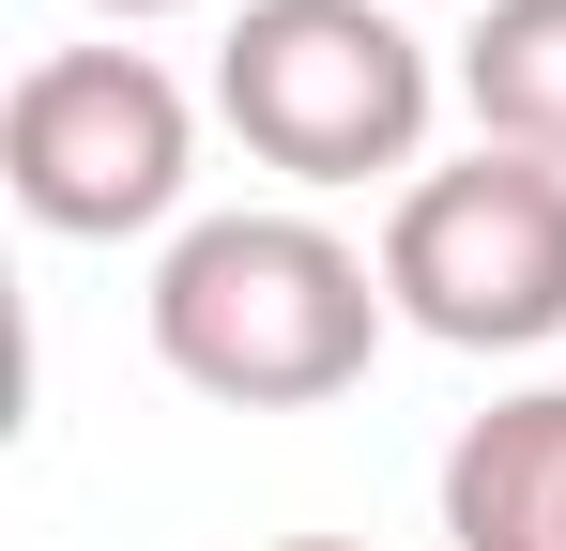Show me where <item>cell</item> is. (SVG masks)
<instances>
[{
  "label": "cell",
  "instance_id": "cell-1",
  "mask_svg": "<svg viewBox=\"0 0 566 551\" xmlns=\"http://www.w3.org/2000/svg\"><path fill=\"white\" fill-rule=\"evenodd\" d=\"M382 261L337 246L322 215H199L154 261V367L230 398V414H306L353 398L382 353Z\"/></svg>",
  "mask_w": 566,
  "mask_h": 551
},
{
  "label": "cell",
  "instance_id": "cell-2",
  "mask_svg": "<svg viewBox=\"0 0 566 551\" xmlns=\"http://www.w3.org/2000/svg\"><path fill=\"white\" fill-rule=\"evenodd\" d=\"M214 107L276 184H382L429 154L444 62L382 0H245L214 46Z\"/></svg>",
  "mask_w": 566,
  "mask_h": 551
},
{
  "label": "cell",
  "instance_id": "cell-3",
  "mask_svg": "<svg viewBox=\"0 0 566 551\" xmlns=\"http://www.w3.org/2000/svg\"><path fill=\"white\" fill-rule=\"evenodd\" d=\"M382 306L444 353H552L566 337V169L490 154L413 169L382 215Z\"/></svg>",
  "mask_w": 566,
  "mask_h": 551
},
{
  "label": "cell",
  "instance_id": "cell-4",
  "mask_svg": "<svg viewBox=\"0 0 566 551\" xmlns=\"http://www.w3.org/2000/svg\"><path fill=\"white\" fill-rule=\"evenodd\" d=\"M199 169V107L154 46H46L15 107H0V184L31 230L62 246H123V230H169Z\"/></svg>",
  "mask_w": 566,
  "mask_h": 551
},
{
  "label": "cell",
  "instance_id": "cell-5",
  "mask_svg": "<svg viewBox=\"0 0 566 551\" xmlns=\"http://www.w3.org/2000/svg\"><path fill=\"white\" fill-rule=\"evenodd\" d=\"M444 537L460 551H566V383L490 398L444 445Z\"/></svg>",
  "mask_w": 566,
  "mask_h": 551
},
{
  "label": "cell",
  "instance_id": "cell-6",
  "mask_svg": "<svg viewBox=\"0 0 566 551\" xmlns=\"http://www.w3.org/2000/svg\"><path fill=\"white\" fill-rule=\"evenodd\" d=\"M460 107L490 154H536L566 169V0H490L460 31Z\"/></svg>",
  "mask_w": 566,
  "mask_h": 551
},
{
  "label": "cell",
  "instance_id": "cell-7",
  "mask_svg": "<svg viewBox=\"0 0 566 551\" xmlns=\"http://www.w3.org/2000/svg\"><path fill=\"white\" fill-rule=\"evenodd\" d=\"M93 15H123V31H154V15H199V0H93Z\"/></svg>",
  "mask_w": 566,
  "mask_h": 551
},
{
  "label": "cell",
  "instance_id": "cell-8",
  "mask_svg": "<svg viewBox=\"0 0 566 551\" xmlns=\"http://www.w3.org/2000/svg\"><path fill=\"white\" fill-rule=\"evenodd\" d=\"M276 551H368V537H276Z\"/></svg>",
  "mask_w": 566,
  "mask_h": 551
}]
</instances>
